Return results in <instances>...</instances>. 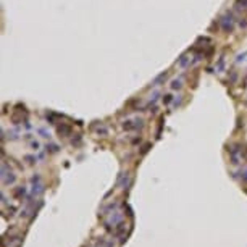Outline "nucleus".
Returning a JSON list of instances; mask_svg holds the SVG:
<instances>
[{
    "label": "nucleus",
    "mask_w": 247,
    "mask_h": 247,
    "mask_svg": "<svg viewBox=\"0 0 247 247\" xmlns=\"http://www.w3.org/2000/svg\"><path fill=\"white\" fill-rule=\"evenodd\" d=\"M218 24H220L221 31H224V32H233L234 24H236V20H234V16H233L231 13H226L224 16L220 18Z\"/></svg>",
    "instance_id": "1"
},
{
    "label": "nucleus",
    "mask_w": 247,
    "mask_h": 247,
    "mask_svg": "<svg viewBox=\"0 0 247 247\" xmlns=\"http://www.w3.org/2000/svg\"><path fill=\"white\" fill-rule=\"evenodd\" d=\"M141 126H142L141 120H132V121H126V123H124V128H126V129H136V128H141Z\"/></svg>",
    "instance_id": "4"
},
{
    "label": "nucleus",
    "mask_w": 247,
    "mask_h": 247,
    "mask_svg": "<svg viewBox=\"0 0 247 247\" xmlns=\"http://www.w3.org/2000/svg\"><path fill=\"white\" fill-rule=\"evenodd\" d=\"M223 65H224V60H223V58H220L218 66H216V73H221V69H223Z\"/></svg>",
    "instance_id": "9"
},
{
    "label": "nucleus",
    "mask_w": 247,
    "mask_h": 247,
    "mask_svg": "<svg viewBox=\"0 0 247 247\" xmlns=\"http://www.w3.org/2000/svg\"><path fill=\"white\" fill-rule=\"evenodd\" d=\"M183 78H181V76H179V78H175V79H173L171 81V84H170V89H171V91H178V89H181V87H183Z\"/></svg>",
    "instance_id": "3"
},
{
    "label": "nucleus",
    "mask_w": 247,
    "mask_h": 247,
    "mask_svg": "<svg viewBox=\"0 0 247 247\" xmlns=\"http://www.w3.org/2000/svg\"><path fill=\"white\" fill-rule=\"evenodd\" d=\"M165 79H167V71H163V73H160V75H158V76H157V78H155V79H153V81H152V86H155V87H157V86H160V84H162V83H163V81H165Z\"/></svg>",
    "instance_id": "5"
},
{
    "label": "nucleus",
    "mask_w": 247,
    "mask_h": 247,
    "mask_svg": "<svg viewBox=\"0 0 247 247\" xmlns=\"http://www.w3.org/2000/svg\"><path fill=\"white\" fill-rule=\"evenodd\" d=\"M158 95H160V94H158V92H153V94L150 95V100H149V104H155V102H157V99H158Z\"/></svg>",
    "instance_id": "8"
},
{
    "label": "nucleus",
    "mask_w": 247,
    "mask_h": 247,
    "mask_svg": "<svg viewBox=\"0 0 247 247\" xmlns=\"http://www.w3.org/2000/svg\"><path fill=\"white\" fill-rule=\"evenodd\" d=\"M171 100H173V95H171V94H165V95H163V104H165V105H168Z\"/></svg>",
    "instance_id": "7"
},
{
    "label": "nucleus",
    "mask_w": 247,
    "mask_h": 247,
    "mask_svg": "<svg viewBox=\"0 0 247 247\" xmlns=\"http://www.w3.org/2000/svg\"><path fill=\"white\" fill-rule=\"evenodd\" d=\"M236 8H247V0H236Z\"/></svg>",
    "instance_id": "6"
},
{
    "label": "nucleus",
    "mask_w": 247,
    "mask_h": 247,
    "mask_svg": "<svg viewBox=\"0 0 247 247\" xmlns=\"http://www.w3.org/2000/svg\"><path fill=\"white\" fill-rule=\"evenodd\" d=\"M176 65H178L179 68H186V66L192 65V60H191V57H189V55H183V57L179 58L178 61H176Z\"/></svg>",
    "instance_id": "2"
}]
</instances>
